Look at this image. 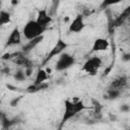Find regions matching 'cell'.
I'll return each instance as SVG.
<instances>
[{"label": "cell", "mask_w": 130, "mask_h": 130, "mask_svg": "<svg viewBox=\"0 0 130 130\" xmlns=\"http://www.w3.org/2000/svg\"><path fill=\"white\" fill-rule=\"evenodd\" d=\"M37 22L44 28H48V26L50 25V23L52 22L53 18L50 15V13H48L47 8H42L40 10H38V15H37Z\"/></svg>", "instance_id": "7"}, {"label": "cell", "mask_w": 130, "mask_h": 130, "mask_svg": "<svg viewBox=\"0 0 130 130\" xmlns=\"http://www.w3.org/2000/svg\"><path fill=\"white\" fill-rule=\"evenodd\" d=\"M102 64H103V61L100 57L98 56L90 57L84 62L83 66L81 67V71H84L90 75H95L98 70L101 68Z\"/></svg>", "instance_id": "5"}, {"label": "cell", "mask_w": 130, "mask_h": 130, "mask_svg": "<svg viewBox=\"0 0 130 130\" xmlns=\"http://www.w3.org/2000/svg\"><path fill=\"white\" fill-rule=\"evenodd\" d=\"M122 93V90H119V89H114V88H109L107 89L106 93L104 94V99L105 100H116L118 99Z\"/></svg>", "instance_id": "16"}, {"label": "cell", "mask_w": 130, "mask_h": 130, "mask_svg": "<svg viewBox=\"0 0 130 130\" xmlns=\"http://www.w3.org/2000/svg\"><path fill=\"white\" fill-rule=\"evenodd\" d=\"M11 21V15L8 11L6 10H1L0 11V25H4L7 24Z\"/></svg>", "instance_id": "17"}, {"label": "cell", "mask_w": 130, "mask_h": 130, "mask_svg": "<svg viewBox=\"0 0 130 130\" xmlns=\"http://www.w3.org/2000/svg\"><path fill=\"white\" fill-rule=\"evenodd\" d=\"M44 40V36H42V37H39V38H37V39H34V40H31V41H28L25 45H23L22 46V48H21V52L23 53V54H26V53H28V52H30L32 49H35L42 41Z\"/></svg>", "instance_id": "12"}, {"label": "cell", "mask_w": 130, "mask_h": 130, "mask_svg": "<svg viewBox=\"0 0 130 130\" xmlns=\"http://www.w3.org/2000/svg\"><path fill=\"white\" fill-rule=\"evenodd\" d=\"M111 69H112V66H110V67H108L105 71H104V74H103V76H106V75H108L109 74V72L111 71Z\"/></svg>", "instance_id": "24"}, {"label": "cell", "mask_w": 130, "mask_h": 130, "mask_svg": "<svg viewBox=\"0 0 130 130\" xmlns=\"http://www.w3.org/2000/svg\"><path fill=\"white\" fill-rule=\"evenodd\" d=\"M130 17V6H127L115 19H114V25L116 26H120L121 24H123L126 19H128Z\"/></svg>", "instance_id": "11"}, {"label": "cell", "mask_w": 130, "mask_h": 130, "mask_svg": "<svg viewBox=\"0 0 130 130\" xmlns=\"http://www.w3.org/2000/svg\"><path fill=\"white\" fill-rule=\"evenodd\" d=\"M128 84V79L125 75H121L116 77L115 79L112 80V82L110 83V87L109 88H114V89H119L122 90L124 89Z\"/></svg>", "instance_id": "10"}, {"label": "cell", "mask_w": 130, "mask_h": 130, "mask_svg": "<svg viewBox=\"0 0 130 130\" xmlns=\"http://www.w3.org/2000/svg\"><path fill=\"white\" fill-rule=\"evenodd\" d=\"M109 116H110V117H111V119H112V120H116V117H115V116H113V115H112V114H110V115H109Z\"/></svg>", "instance_id": "28"}, {"label": "cell", "mask_w": 130, "mask_h": 130, "mask_svg": "<svg viewBox=\"0 0 130 130\" xmlns=\"http://www.w3.org/2000/svg\"><path fill=\"white\" fill-rule=\"evenodd\" d=\"M6 130H10V129H6Z\"/></svg>", "instance_id": "32"}, {"label": "cell", "mask_w": 130, "mask_h": 130, "mask_svg": "<svg viewBox=\"0 0 130 130\" xmlns=\"http://www.w3.org/2000/svg\"><path fill=\"white\" fill-rule=\"evenodd\" d=\"M49 78V74L47 73L46 69H40L36 75V78H35V81L34 83L35 84H42L44 82H46V80Z\"/></svg>", "instance_id": "15"}, {"label": "cell", "mask_w": 130, "mask_h": 130, "mask_svg": "<svg viewBox=\"0 0 130 130\" xmlns=\"http://www.w3.org/2000/svg\"><path fill=\"white\" fill-rule=\"evenodd\" d=\"M68 19H69V18H68V17H66V18H64V21H68Z\"/></svg>", "instance_id": "30"}, {"label": "cell", "mask_w": 130, "mask_h": 130, "mask_svg": "<svg viewBox=\"0 0 130 130\" xmlns=\"http://www.w3.org/2000/svg\"><path fill=\"white\" fill-rule=\"evenodd\" d=\"M110 47V42L105 39V38H98L94 40L92 47H91V52H101V51H106Z\"/></svg>", "instance_id": "9"}, {"label": "cell", "mask_w": 130, "mask_h": 130, "mask_svg": "<svg viewBox=\"0 0 130 130\" xmlns=\"http://www.w3.org/2000/svg\"><path fill=\"white\" fill-rule=\"evenodd\" d=\"M68 48V44L63 41L62 39H58V41L56 42V44L54 45V47L51 49V51L47 54V56L45 57V59L43 60L42 62V65L41 66H45L50 60H52L54 57H57V56H60L62 53H64V50Z\"/></svg>", "instance_id": "3"}, {"label": "cell", "mask_w": 130, "mask_h": 130, "mask_svg": "<svg viewBox=\"0 0 130 130\" xmlns=\"http://www.w3.org/2000/svg\"><path fill=\"white\" fill-rule=\"evenodd\" d=\"M125 130H130V126H128V127H125Z\"/></svg>", "instance_id": "29"}, {"label": "cell", "mask_w": 130, "mask_h": 130, "mask_svg": "<svg viewBox=\"0 0 130 130\" xmlns=\"http://www.w3.org/2000/svg\"><path fill=\"white\" fill-rule=\"evenodd\" d=\"M49 87V84L47 82H44L42 84H30L26 87V92L28 93H35V92H38V91H41V90H44V89H47Z\"/></svg>", "instance_id": "14"}, {"label": "cell", "mask_w": 130, "mask_h": 130, "mask_svg": "<svg viewBox=\"0 0 130 130\" xmlns=\"http://www.w3.org/2000/svg\"><path fill=\"white\" fill-rule=\"evenodd\" d=\"M6 86H7V88H10V90H15V89H17V88H15L14 86H12V85H10V84H7Z\"/></svg>", "instance_id": "25"}, {"label": "cell", "mask_w": 130, "mask_h": 130, "mask_svg": "<svg viewBox=\"0 0 130 130\" xmlns=\"http://www.w3.org/2000/svg\"><path fill=\"white\" fill-rule=\"evenodd\" d=\"M18 123V119L14 118V119H10L8 118L5 114H2L1 116V125H2V130H6V129H10L13 125Z\"/></svg>", "instance_id": "13"}, {"label": "cell", "mask_w": 130, "mask_h": 130, "mask_svg": "<svg viewBox=\"0 0 130 130\" xmlns=\"http://www.w3.org/2000/svg\"><path fill=\"white\" fill-rule=\"evenodd\" d=\"M21 99H22V95H18V96H16V98L11 99V100H10V102H9V106H10V107H12V108L17 107V106H18V104H19V102L21 101Z\"/></svg>", "instance_id": "19"}, {"label": "cell", "mask_w": 130, "mask_h": 130, "mask_svg": "<svg viewBox=\"0 0 130 130\" xmlns=\"http://www.w3.org/2000/svg\"><path fill=\"white\" fill-rule=\"evenodd\" d=\"M86 109V106L83 104L82 101H77V102H71L70 100H65L64 102V113L61 119V122L59 124V130H62L63 126L65 123H67L68 120L82 112L83 110Z\"/></svg>", "instance_id": "1"}, {"label": "cell", "mask_w": 130, "mask_h": 130, "mask_svg": "<svg viewBox=\"0 0 130 130\" xmlns=\"http://www.w3.org/2000/svg\"><path fill=\"white\" fill-rule=\"evenodd\" d=\"M13 77H14V79H15L16 81H19V82H20V81H24V80L27 78V76H26L24 70H22V69L16 70L15 73L13 74Z\"/></svg>", "instance_id": "18"}, {"label": "cell", "mask_w": 130, "mask_h": 130, "mask_svg": "<svg viewBox=\"0 0 130 130\" xmlns=\"http://www.w3.org/2000/svg\"><path fill=\"white\" fill-rule=\"evenodd\" d=\"M129 38H130V31H129Z\"/></svg>", "instance_id": "31"}, {"label": "cell", "mask_w": 130, "mask_h": 130, "mask_svg": "<svg viewBox=\"0 0 130 130\" xmlns=\"http://www.w3.org/2000/svg\"><path fill=\"white\" fill-rule=\"evenodd\" d=\"M120 111H121L122 113H128V112H130V105H127V104L121 105Z\"/></svg>", "instance_id": "20"}, {"label": "cell", "mask_w": 130, "mask_h": 130, "mask_svg": "<svg viewBox=\"0 0 130 130\" xmlns=\"http://www.w3.org/2000/svg\"><path fill=\"white\" fill-rule=\"evenodd\" d=\"M74 64H75V58L71 54L64 52L58 57V60L55 65V70L59 72L65 71Z\"/></svg>", "instance_id": "4"}, {"label": "cell", "mask_w": 130, "mask_h": 130, "mask_svg": "<svg viewBox=\"0 0 130 130\" xmlns=\"http://www.w3.org/2000/svg\"><path fill=\"white\" fill-rule=\"evenodd\" d=\"M46 28L42 27L38 22L37 20H34V19H30L28 20L23 28H22V34L24 36V38L28 41H31L34 39H37L39 37H42L43 34L45 32Z\"/></svg>", "instance_id": "2"}, {"label": "cell", "mask_w": 130, "mask_h": 130, "mask_svg": "<svg viewBox=\"0 0 130 130\" xmlns=\"http://www.w3.org/2000/svg\"><path fill=\"white\" fill-rule=\"evenodd\" d=\"M24 72H25L26 76H27V77H29V76L32 74V67H28V68H25V69H24Z\"/></svg>", "instance_id": "23"}, {"label": "cell", "mask_w": 130, "mask_h": 130, "mask_svg": "<svg viewBox=\"0 0 130 130\" xmlns=\"http://www.w3.org/2000/svg\"><path fill=\"white\" fill-rule=\"evenodd\" d=\"M121 60L123 62H129L130 61V52L129 53H124L121 57Z\"/></svg>", "instance_id": "21"}, {"label": "cell", "mask_w": 130, "mask_h": 130, "mask_svg": "<svg viewBox=\"0 0 130 130\" xmlns=\"http://www.w3.org/2000/svg\"><path fill=\"white\" fill-rule=\"evenodd\" d=\"M11 58H12V53H5L1 57V59L3 61H5V60H11Z\"/></svg>", "instance_id": "22"}, {"label": "cell", "mask_w": 130, "mask_h": 130, "mask_svg": "<svg viewBox=\"0 0 130 130\" xmlns=\"http://www.w3.org/2000/svg\"><path fill=\"white\" fill-rule=\"evenodd\" d=\"M18 3H19L18 1H11V4H12V5H17Z\"/></svg>", "instance_id": "26"}, {"label": "cell", "mask_w": 130, "mask_h": 130, "mask_svg": "<svg viewBox=\"0 0 130 130\" xmlns=\"http://www.w3.org/2000/svg\"><path fill=\"white\" fill-rule=\"evenodd\" d=\"M21 44V32L19 30V28L17 26H15L10 35L7 38V41L5 43V48L10 47V46H16V45H20Z\"/></svg>", "instance_id": "8"}, {"label": "cell", "mask_w": 130, "mask_h": 130, "mask_svg": "<svg viewBox=\"0 0 130 130\" xmlns=\"http://www.w3.org/2000/svg\"><path fill=\"white\" fill-rule=\"evenodd\" d=\"M85 27L84 24V16L82 13H79L75 16V18L71 21V23L69 24V28L68 30L70 32H74V34H78L80 31L83 30V28Z\"/></svg>", "instance_id": "6"}, {"label": "cell", "mask_w": 130, "mask_h": 130, "mask_svg": "<svg viewBox=\"0 0 130 130\" xmlns=\"http://www.w3.org/2000/svg\"><path fill=\"white\" fill-rule=\"evenodd\" d=\"M46 71H47V73H48V74H50V73H51V71H52V69H51V68H46Z\"/></svg>", "instance_id": "27"}]
</instances>
